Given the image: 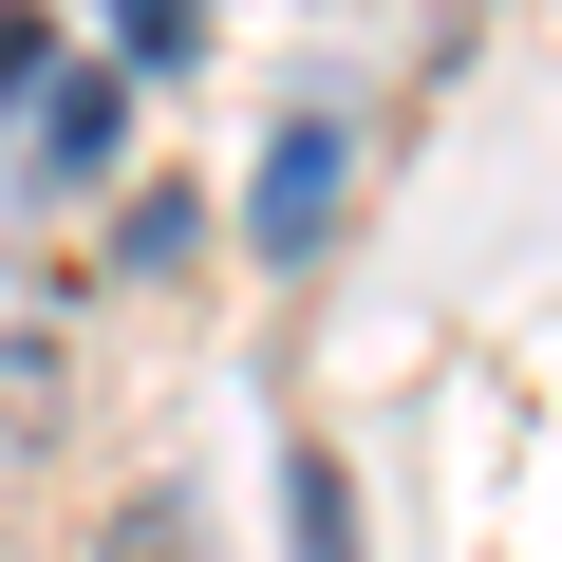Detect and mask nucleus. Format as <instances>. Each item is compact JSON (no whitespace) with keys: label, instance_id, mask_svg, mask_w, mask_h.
Returning <instances> with one entry per match:
<instances>
[{"label":"nucleus","instance_id":"nucleus-1","mask_svg":"<svg viewBox=\"0 0 562 562\" xmlns=\"http://www.w3.org/2000/svg\"><path fill=\"white\" fill-rule=\"evenodd\" d=\"M338 188H357V132H338V113H301V132L262 150V206H244V225H262V262H319Z\"/></svg>","mask_w":562,"mask_h":562},{"label":"nucleus","instance_id":"nucleus-2","mask_svg":"<svg viewBox=\"0 0 562 562\" xmlns=\"http://www.w3.org/2000/svg\"><path fill=\"white\" fill-rule=\"evenodd\" d=\"M113 562H206V506H188V487H132V506H113Z\"/></svg>","mask_w":562,"mask_h":562},{"label":"nucleus","instance_id":"nucleus-3","mask_svg":"<svg viewBox=\"0 0 562 562\" xmlns=\"http://www.w3.org/2000/svg\"><path fill=\"white\" fill-rule=\"evenodd\" d=\"M301 562H357V487H338V450H301Z\"/></svg>","mask_w":562,"mask_h":562},{"label":"nucleus","instance_id":"nucleus-4","mask_svg":"<svg viewBox=\"0 0 562 562\" xmlns=\"http://www.w3.org/2000/svg\"><path fill=\"white\" fill-rule=\"evenodd\" d=\"M188 225H206V206H188V188H150V206H113V262H188Z\"/></svg>","mask_w":562,"mask_h":562},{"label":"nucleus","instance_id":"nucleus-5","mask_svg":"<svg viewBox=\"0 0 562 562\" xmlns=\"http://www.w3.org/2000/svg\"><path fill=\"white\" fill-rule=\"evenodd\" d=\"M0 431H57V357H38V338L0 357Z\"/></svg>","mask_w":562,"mask_h":562}]
</instances>
